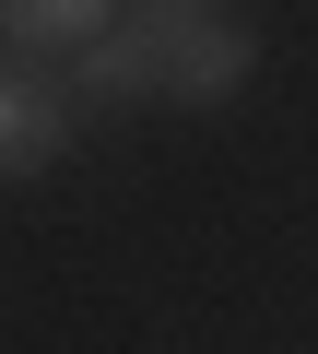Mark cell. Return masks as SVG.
<instances>
[{
    "mask_svg": "<svg viewBox=\"0 0 318 354\" xmlns=\"http://www.w3.org/2000/svg\"><path fill=\"white\" fill-rule=\"evenodd\" d=\"M71 106H141V95H177V106H212L248 83V24L236 12H118L106 48H83L71 71Z\"/></svg>",
    "mask_w": 318,
    "mask_h": 354,
    "instance_id": "cell-1",
    "label": "cell"
},
{
    "mask_svg": "<svg viewBox=\"0 0 318 354\" xmlns=\"http://www.w3.org/2000/svg\"><path fill=\"white\" fill-rule=\"evenodd\" d=\"M71 130H83V106H71V83H59V71H0V177L59 165V153H71Z\"/></svg>",
    "mask_w": 318,
    "mask_h": 354,
    "instance_id": "cell-2",
    "label": "cell"
},
{
    "mask_svg": "<svg viewBox=\"0 0 318 354\" xmlns=\"http://www.w3.org/2000/svg\"><path fill=\"white\" fill-rule=\"evenodd\" d=\"M0 36L71 71L83 48H106V36H118V12H106V0H12V12H0Z\"/></svg>",
    "mask_w": 318,
    "mask_h": 354,
    "instance_id": "cell-3",
    "label": "cell"
}]
</instances>
